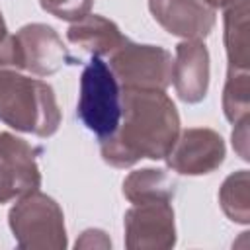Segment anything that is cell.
I'll list each match as a JSON object with an SVG mask.
<instances>
[{"label": "cell", "mask_w": 250, "mask_h": 250, "mask_svg": "<svg viewBox=\"0 0 250 250\" xmlns=\"http://www.w3.org/2000/svg\"><path fill=\"white\" fill-rule=\"evenodd\" d=\"M178 135L180 115L164 90L121 88V119L100 141V152L113 168H129L143 158L164 160Z\"/></svg>", "instance_id": "cell-1"}, {"label": "cell", "mask_w": 250, "mask_h": 250, "mask_svg": "<svg viewBox=\"0 0 250 250\" xmlns=\"http://www.w3.org/2000/svg\"><path fill=\"white\" fill-rule=\"evenodd\" d=\"M61 109L51 84L0 68V121L8 127L31 133L35 137H51L61 125Z\"/></svg>", "instance_id": "cell-2"}, {"label": "cell", "mask_w": 250, "mask_h": 250, "mask_svg": "<svg viewBox=\"0 0 250 250\" xmlns=\"http://www.w3.org/2000/svg\"><path fill=\"white\" fill-rule=\"evenodd\" d=\"M8 225L23 250H64L68 244L61 205L39 189L18 197L8 213Z\"/></svg>", "instance_id": "cell-3"}, {"label": "cell", "mask_w": 250, "mask_h": 250, "mask_svg": "<svg viewBox=\"0 0 250 250\" xmlns=\"http://www.w3.org/2000/svg\"><path fill=\"white\" fill-rule=\"evenodd\" d=\"M78 119L100 141L109 137L121 119V86L102 57H92L80 76Z\"/></svg>", "instance_id": "cell-4"}, {"label": "cell", "mask_w": 250, "mask_h": 250, "mask_svg": "<svg viewBox=\"0 0 250 250\" xmlns=\"http://www.w3.org/2000/svg\"><path fill=\"white\" fill-rule=\"evenodd\" d=\"M172 55L160 45L127 39L109 55V70L123 90H166L172 84Z\"/></svg>", "instance_id": "cell-5"}, {"label": "cell", "mask_w": 250, "mask_h": 250, "mask_svg": "<svg viewBox=\"0 0 250 250\" xmlns=\"http://www.w3.org/2000/svg\"><path fill=\"white\" fill-rule=\"evenodd\" d=\"M227 156L223 137L209 127H189L180 131L166 154V164L182 176H203L215 172Z\"/></svg>", "instance_id": "cell-6"}, {"label": "cell", "mask_w": 250, "mask_h": 250, "mask_svg": "<svg viewBox=\"0 0 250 250\" xmlns=\"http://www.w3.org/2000/svg\"><path fill=\"white\" fill-rule=\"evenodd\" d=\"M129 250H168L176 246V221L170 201L135 203L123 219Z\"/></svg>", "instance_id": "cell-7"}, {"label": "cell", "mask_w": 250, "mask_h": 250, "mask_svg": "<svg viewBox=\"0 0 250 250\" xmlns=\"http://www.w3.org/2000/svg\"><path fill=\"white\" fill-rule=\"evenodd\" d=\"M20 68L29 70L35 76H49L59 72L64 64H76V61L59 33L47 23H27L14 35Z\"/></svg>", "instance_id": "cell-8"}, {"label": "cell", "mask_w": 250, "mask_h": 250, "mask_svg": "<svg viewBox=\"0 0 250 250\" xmlns=\"http://www.w3.org/2000/svg\"><path fill=\"white\" fill-rule=\"evenodd\" d=\"M156 23L170 35L203 41L215 27L217 16L205 0H148Z\"/></svg>", "instance_id": "cell-9"}, {"label": "cell", "mask_w": 250, "mask_h": 250, "mask_svg": "<svg viewBox=\"0 0 250 250\" xmlns=\"http://www.w3.org/2000/svg\"><path fill=\"white\" fill-rule=\"evenodd\" d=\"M176 94L186 104H199L209 90V51L203 41L184 39L176 45L172 64Z\"/></svg>", "instance_id": "cell-10"}, {"label": "cell", "mask_w": 250, "mask_h": 250, "mask_svg": "<svg viewBox=\"0 0 250 250\" xmlns=\"http://www.w3.org/2000/svg\"><path fill=\"white\" fill-rule=\"evenodd\" d=\"M39 152L41 148L31 146L25 139L0 131V164L10 178L14 199L39 189L41 172L35 158Z\"/></svg>", "instance_id": "cell-11"}, {"label": "cell", "mask_w": 250, "mask_h": 250, "mask_svg": "<svg viewBox=\"0 0 250 250\" xmlns=\"http://www.w3.org/2000/svg\"><path fill=\"white\" fill-rule=\"evenodd\" d=\"M66 37L72 45L82 47L92 57H109L127 41L117 23L98 14H88L82 20L72 21Z\"/></svg>", "instance_id": "cell-12"}, {"label": "cell", "mask_w": 250, "mask_h": 250, "mask_svg": "<svg viewBox=\"0 0 250 250\" xmlns=\"http://www.w3.org/2000/svg\"><path fill=\"white\" fill-rule=\"evenodd\" d=\"M225 51L229 68H250V6L248 0H234L225 8Z\"/></svg>", "instance_id": "cell-13"}, {"label": "cell", "mask_w": 250, "mask_h": 250, "mask_svg": "<svg viewBox=\"0 0 250 250\" xmlns=\"http://www.w3.org/2000/svg\"><path fill=\"white\" fill-rule=\"evenodd\" d=\"M123 195L135 203L172 201L176 195V180L164 168L133 170L123 180Z\"/></svg>", "instance_id": "cell-14"}, {"label": "cell", "mask_w": 250, "mask_h": 250, "mask_svg": "<svg viewBox=\"0 0 250 250\" xmlns=\"http://www.w3.org/2000/svg\"><path fill=\"white\" fill-rule=\"evenodd\" d=\"M219 203L223 213L238 225L250 223V174L236 170L225 178L219 189Z\"/></svg>", "instance_id": "cell-15"}, {"label": "cell", "mask_w": 250, "mask_h": 250, "mask_svg": "<svg viewBox=\"0 0 250 250\" xmlns=\"http://www.w3.org/2000/svg\"><path fill=\"white\" fill-rule=\"evenodd\" d=\"M223 111L234 125L250 117V68H229L223 88Z\"/></svg>", "instance_id": "cell-16"}, {"label": "cell", "mask_w": 250, "mask_h": 250, "mask_svg": "<svg viewBox=\"0 0 250 250\" xmlns=\"http://www.w3.org/2000/svg\"><path fill=\"white\" fill-rule=\"evenodd\" d=\"M41 8L64 21H78L90 14L94 0H39Z\"/></svg>", "instance_id": "cell-17"}, {"label": "cell", "mask_w": 250, "mask_h": 250, "mask_svg": "<svg viewBox=\"0 0 250 250\" xmlns=\"http://www.w3.org/2000/svg\"><path fill=\"white\" fill-rule=\"evenodd\" d=\"M6 66L20 68V59H18L14 35L8 31V25H6L4 16L0 12V68H6Z\"/></svg>", "instance_id": "cell-18"}, {"label": "cell", "mask_w": 250, "mask_h": 250, "mask_svg": "<svg viewBox=\"0 0 250 250\" xmlns=\"http://www.w3.org/2000/svg\"><path fill=\"white\" fill-rule=\"evenodd\" d=\"M248 123H250V117L240 119L238 123H234V129H232V146H234L236 154L244 162L250 160V152H248Z\"/></svg>", "instance_id": "cell-19"}, {"label": "cell", "mask_w": 250, "mask_h": 250, "mask_svg": "<svg viewBox=\"0 0 250 250\" xmlns=\"http://www.w3.org/2000/svg\"><path fill=\"white\" fill-rule=\"evenodd\" d=\"M74 246L76 248H104V250H107V248H111V240L102 229H86Z\"/></svg>", "instance_id": "cell-20"}, {"label": "cell", "mask_w": 250, "mask_h": 250, "mask_svg": "<svg viewBox=\"0 0 250 250\" xmlns=\"http://www.w3.org/2000/svg\"><path fill=\"white\" fill-rule=\"evenodd\" d=\"M14 199V193H12V184H10V178L6 174V170L2 168L0 164V203H8Z\"/></svg>", "instance_id": "cell-21"}, {"label": "cell", "mask_w": 250, "mask_h": 250, "mask_svg": "<svg viewBox=\"0 0 250 250\" xmlns=\"http://www.w3.org/2000/svg\"><path fill=\"white\" fill-rule=\"evenodd\" d=\"M205 2H207L211 8L217 10V8H225L227 4H230V2H234V0H205Z\"/></svg>", "instance_id": "cell-22"}]
</instances>
